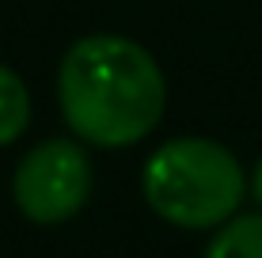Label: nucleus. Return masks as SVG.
Masks as SVG:
<instances>
[{
	"mask_svg": "<svg viewBox=\"0 0 262 258\" xmlns=\"http://www.w3.org/2000/svg\"><path fill=\"white\" fill-rule=\"evenodd\" d=\"M31 126V91L15 68L0 65V148L15 145Z\"/></svg>",
	"mask_w": 262,
	"mask_h": 258,
	"instance_id": "4",
	"label": "nucleus"
},
{
	"mask_svg": "<svg viewBox=\"0 0 262 258\" xmlns=\"http://www.w3.org/2000/svg\"><path fill=\"white\" fill-rule=\"evenodd\" d=\"M57 99L80 140L95 148H129L160 126L167 84L156 57L133 38L88 34L61 57Z\"/></svg>",
	"mask_w": 262,
	"mask_h": 258,
	"instance_id": "1",
	"label": "nucleus"
},
{
	"mask_svg": "<svg viewBox=\"0 0 262 258\" xmlns=\"http://www.w3.org/2000/svg\"><path fill=\"white\" fill-rule=\"evenodd\" d=\"M202 258H262V217H232L209 239Z\"/></svg>",
	"mask_w": 262,
	"mask_h": 258,
	"instance_id": "5",
	"label": "nucleus"
},
{
	"mask_svg": "<svg viewBox=\"0 0 262 258\" xmlns=\"http://www.w3.org/2000/svg\"><path fill=\"white\" fill-rule=\"evenodd\" d=\"M251 194H255V201L262 205V156H258V163H255V175H251Z\"/></svg>",
	"mask_w": 262,
	"mask_h": 258,
	"instance_id": "6",
	"label": "nucleus"
},
{
	"mask_svg": "<svg viewBox=\"0 0 262 258\" xmlns=\"http://www.w3.org/2000/svg\"><path fill=\"white\" fill-rule=\"evenodd\" d=\"M141 190L160 220L186 232H205L236 217L247 182L239 159L221 140L175 137L148 156Z\"/></svg>",
	"mask_w": 262,
	"mask_h": 258,
	"instance_id": "2",
	"label": "nucleus"
},
{
	"mask_svg": "<svg viewBox=\"0 0 262 258\" xmlns=\"http://www.w3.org/2000/svg\"><path fill=\"white\" fill-rule=\"evenodd\" d=\"M92 159L69 137H50L19 159L12 179L15 209L34 224H65L88 205Z\"/></svg>",
	"mask_w": 262,
	"mask_h": 258,
	"instance_id": "3",
	"label": "nucleus"
}]
</instances>
